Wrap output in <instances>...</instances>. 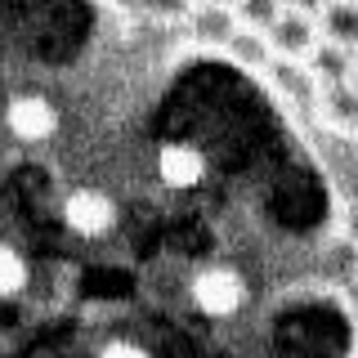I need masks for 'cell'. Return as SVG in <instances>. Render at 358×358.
Instances as JSON below:
<instances>
[{"instance_id": "6da1fadb", "label": "cell", "mask_w": 358, "mask_h": 358, "mask_svg": "<svg viewBox=\"0 0 358 358\" xmlns=\"http://www.w3.org/2000/svg\"><path fill=\"white\" fill-rule=\"evenodd\" d=\"M59 220H63V229L72 233V238L99 242V238H108V233L117 229V197L103 193V188L81 184V188H72V193L63 197Z\"/></svg>"}, {"instance_id": "7a4b0ae2", "label": "cell", "mask_w": 358, "mask_h": 358, "mask_svg": "<svg viewBox=\"0 0 358 358\" xmlns=\"http://www.w3.org/2000/svg\"><path fill=\"white\" fill-rule=\"evenodd\" d=\"M188 296H193V309L201 318H233L246 305V278L229 264H206L193 273Z\"/></svg>"}, {"instance_id": "3957f363", "label": "cell", "mask_w": 358, "mask_h": 358, "mask_svg": "<svg viewBox=\"0 0 358 358\" xmlns=\"http://www.w3.org/2000/svg\"><path fill=\"white\" fill-rule=\"evenodd\" d=\"M5 130L14 143H50L59 134V108L36 90H22L5 103Z\"/></svg>"}, {"instance_id": "277c9868", "label": "cell", "mask_w": 358, "mask_h": 358, "mask_svg": "<svg viewBox=\"0 0 358 358\" xmlns=\"http://www.w3.org/2000/svg\"><path fill=\"white\" fill-rule=\"evenodd\" d=\"M206 152L197 148V143H162L152 157V171L162 179V188H171V193H188V188H197L201 179H206Z\"/></svg>"}, {"instance_id": "5b68a950", "label": "cell", "mask_w": 358, "mask_h": 358, "mask_svg": "<svg viewBox=\"0 0 358 358\" xmlns=\"http://www.w3.org/2000/svg\"><path fill=\"white\" fill-rule=\"evenodd\" d=\"M264 36L273 45V54H282V59H305L313 45H318V18L300 14V9H282V14L264 27Z\"/></svg>"}, {"instance_id": "8992f818", "label": "cell", "mask_w": 358, "mask_h": 358, "mask_svg": "<svg viewBox=\"0 0 358 358\" xmlns=\"http://www.w3.org/2000/svg\"><path fill=\"white\" fill-rule=\"evenodd\" d=\"M268 76H273V85H278V94L291 99L296 108H313L318 103V81H313V72L305 67V59H282V54H273L264 67Z\"/></svg>"}, {"instance_id": "52a82bcc", "label": "cell", "mask_w": 358, "mask_h": 358, "mask_svg": "<svg viewBox=\"0 0 358 358\" xmlns=\"http://www.w3.org/2000/svg\"><path fill=\"white\" fill-rule=\"evenodd\" d=\"M188 31H193V41H201V45H224L238 31V14H233V5L193 0V9H188Z\"/></svg>"}, {"instance_id": "ba28073f", "label": "cell", "mask_w": 358, "mask_h": 358, "mask_svg": "<svg viewBox=\"0 0 358 358\" xmlns=\"http://www.w3.org/2000/svg\"><path fill=\"white\" fill-rule=\"evenodd\" d=\"M305 67L313 72V81L318 85H336V81H350L354 76V50H345V45L336 41H322L305 54Z\"/></svg>"}, {"instance_id": "9c48e42d", "label": "cell", "mask_w": 358, "mask_h": 358, "mask_svg": "<svg viewBox=\"0 0 358 358\" xmlns=\"http://www.w3.org/2000/svg\"><path fill=\"white\" fill-rule=\"evenodd\" d=\"M313 18H318V36L322 41L358 50V0H327Z\"/></svg>"}, {"instance_id": "30bf717a", "label": "cell", "mask_w": 358, "mask_h": 358, "mask_svg": "<svg viewBox=\"0 0 358 358\" xmlns=\"http://www.w3.org/2000/svg\"><path fill=\"white\" fill-rule=\"evenodd\" d=\"M224 50H229V59L238 63V67H251V72H264L268 59H273V45H268L264 31L242 27V22H238V31L224 41Z\"/></svg>"}, {"instance_id": "8fae6325", "label": "cell", "mask_w": 358, "mask_h": 358, "mask_svg": "<svg viewBox=\"0 0 358 358\" xmlns=\"http://www.w3.org/2000/svg\"><path fill=\"white\" fill-rule=\"evenodd\" d=\"M31 282V264L18 246L0 242V300H18Z\"/></svg>"}, {"instance_id": "7c38bea8", "label": "cell", "mask_w": 358, "mask_h": 358, "mask_svg": "<svg viewBox=\"0 0 358 358\" xmlns=\"http://www.w3.org/2000/svg\"><path fill=\"white\" fill-rule=\"evenodd\" d=\"M282 0H233V14H238L242 27H255V31H264L268 22H273L278 14H282Z\"/></svg>"}, {"instance_id": "4fadbf2b", "label": "cell", "mask_w": 358, "mask_h": 358, "mask_svg": "<svg viewBox=\"0 0 358 358\" xmlns=\"http://www.w3.org/2000/svg\"><path fill=\"white\" fill-rule=\"evenodd\" d=\"M130 5L148 18H188L193 0H130Z\"/></svg>"}, {"instance_id": "5bb4252c", "label": "cell", "mask_w": 358, "mask_h": 358, "mask_svg": "<svg viewBox=\"0 0 358 358\" xmlns=\"http://www.w3.org/2000/svg\"><path fill=\"white\" fill-rule=\"evenodd\" d=\"M94 358H152V354L143 350L139 341H126V336H117V341H108Z\"/></svg>"}, {"instance_id": "9a60e30c", "label": "cell", "mask_w": 358, "mask_h": 358, "mask_svg": "<svg viewBox=\"0 0 358 358\" xmlns=\"http://www.w3.org/2000/svg\"><path fill=\"white\" fill-rule=\"evenodd\" d=\"M345 309H350V318L358 322V278H350V282H345Z\"/></svg>"}, {"instance_id": "2e32d148", "label": "cell", "mask_w": 358, "mask_h": 358, "mask_svg": "<svg viewBox=\"0 0 358 358\" xmlns=\"http://www.w3.org/2000/svg\"><path fill=\"white\" fill-rule=\"evenodd\" d=\"M282 5H287V9H300V14H318L327 0H282Z\"/></svg>"}, {"instance_id": "e0dca14e", "label": "cell", "mask_w": 358, "mask_h": 358, "mask_svg": "<svg viewBox=\"0 0 358 358\" xmlns=\"http://www.w3.org/2000/svg\"><path fill=\"white\" fill-rule=\"evenodd\" d=\"M345 238H350V242L358 246V201L350 206V215H345Z\"/></svg>"}, {"instance_id": "ac0fdd59", "label": "cell", "mask_w": 358, "mask_h": 358, "mask_svg": "<svg viewBox=\"0 0 358 358\" xmlns=\"http://www.w3.org/2000/svg\"><path fill=\"white\" fill-rule=\"evenodd\" d=\"M350 81H354V85H358V50H354V76H350Z\"/></svg>"}, {"instance_id": "d6986e66", "label": "cell", "mask_w": 358, "mask_h": 358, "mask_svg": "<svg viewBox=\"0 0 358 358\" xmlns=\"http://www.w3.org/2000/svg\"><path fill=\"white\" fill-rule=\"evenodd\" d=\"M210 5H229V0H210Z\"/></svg>"}, {"instance_id": "ffe728a7", "label": "cell", "mask_w": 358, "mask_h": 358, "mask_svg": "<svg viewBox=\"0 0 358 358\" xmlns=\"http://www.w3.org/2000/svg\"><path fill=\"white\" fill-rule=\"evenodd\" d=\"M354 358H358V341H354Z\"/></svg>"}]
</instances>
